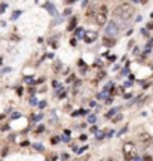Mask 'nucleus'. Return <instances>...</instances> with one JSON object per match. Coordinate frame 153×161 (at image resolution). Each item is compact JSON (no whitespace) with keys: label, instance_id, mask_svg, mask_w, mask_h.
I'll return each instance as SVG.
<instances>
[{"label":"nucleus","instance_id":"f257e3e1","mask_svg":"<svg viewBox=\"0 0 153 161\" xmlns=\"http://www.w3.org/2000/svg\"><path fill=\"white\" fill-rule=\"evenodd\" d=\"M114 17L116 18H120V20H123V21H126V20H129L131 17H132V14H134V8L129 5V3H120L116 9H114Z\"/></svg>","mask_w":153,"mask_h":161},{"label":"nucleus","instance_id":"f03ea898","mask_svg":"<svg viewBox=\"0 0 153 161\" xmlns=\"http://www.w3.org/2000/svg\"><path fill=\"white\" fill-rule=\"evenodd\" d=\"M122 149H123V158L126 161L134 160V157H135V145L132 142H125Z\"/></svg>","mask_w":153,"mask_h":161},{"label":"nucleus","instance_id":"7ed1b4c3","mask_svg":"<svg viewBox=\"0 0 153 161\" xmlns=\"http://www.w3.org/2000/svg\"><path fill=\"white\" fill-rule=\"evenodd\" d=\"M117 33H119V26L114 21H109L107 26H106V35H107V37H114Z\"/></svg>","mask_w":153,"mask_h":161},{"label":"nucleus","instance_id":"20e7f679","mask_svg":"<svg viewBox=\"0 0 153 161\" xmlns=\"http://www.w3.org/2000/svg\"><path fill=\"white\" fill-rule=\"evenodd\" d=\"M97 36L98 35L95 32H86L85 36H83V40H85V43H92V42L97 40Z\"/></svg>","mask_w":153,"mask_h":161},{"label":"nucleus","instance_id":"39448f33","mask_svg":"<svg viewBox=\"0 0 153 161\" xmlns=\"http://www.w3.org/2000/svg\"><path fill=\"white\" fill-rule=\"evenodd\" d=\"M106 23H107V15L97 12V14H95V24H97V26H104Z\"/></svg>","mask_w":153,"mask_h":161},{"label":"nucleus","instance_id":"423d86ee","mask_svg":"<svg viewBox=\"0 0 153 161\" xmlns=\"http://www.w3.org/2000/svg\"><path fill=\"white\" fill-rule=\"evenodd\" d=\"M140 140H141V143L143 145H149L150 142H152V136L149 134V133H140Z\"/></svg>","mask_w":153,"mask_h":161},{"label":"nucleus","instance_id":"0eeeda50","mask_svg":"<svg viewBox=\"0 0 153 161\" xmlns=\"http://www.w3.org/2000/svg\"><path fill=\"white\" fill-rule=\"evenodd\" d=\"M45 8L48 9V12L51 14V15H57V9H55V5L52 3V2H48V3H45Z\"/></svg>","mask_w":153,"mask_h":161},{"label":"nucleus","instance_id":"6e6552de","mask_svg":"<svg viewBox=\"0 0 153 161\" xmlns=\"http://www.w3.org/2000/svg\"><path fill=\"white\" fill-rule=\"evenodd\" d=\"M103 43H104V46H107V48H111V46L116 43V40H114L113 37H107V36H106V37L103 39Z\"/></svg>","mask_w":153,"mask_h":161},{"label":"nucleus","instance_id":"1a4fd4ad","mask_svg":"<svg viewBox=\"0 0 153 161\" xmlns=\"http://www.w3.org/2000/svg\"><path fill=\"white\" fill-rule=\"evenodd\" d=\"M117 110H119V107H113V109H110V110H109V112L106 113V118L109 119V118H111V116H116Z\"/></svg>","mask_w":153,"mask_h":161},{"label":"nucleus","instance_id":"9d476101","mask_svg":"<svg viewBox=\"0 0 153 161\" xmlns=\"http://www.w3.org/2000/svg\"><path fill=\"white\" fill-rule=\"evenodd\" d=\"M76 23H77V18H76V17H73V18H71V21H70V24H68V27H67V30H68V32H71L73 29H76Z\"/></svg>","mask_w":153,"mask_h":161},{"label":"nucleus","instance_id":"9b49d317","mask_svg":"<svg viewBox=\"0 0 153 161\" xmlns=\"http://www.w3.org/2000/svg\"><path fill=\"white\" fill-rule=\"evenodd\" d=\"M88 113H89V110H86V109H80V110L73 112L71 115H73V116H79V115H88Z\"/></svg>","mask_w":153,"mask_h":161},{"label":"nucleus","instance_id":"f8f14e48","mask_svg":"<svg viewBox=\"0 0 153 161\" xmlns=\"http://www.w3.org/2000/svg\"><path fill=\"white\" fill-rule=\"evenodd\" d=\"M42 118H43V115H33L31 116V121L33 122H39V121H42Z\"/></svg>","mask_w":153,"mask_h":161},{"label":"nucleus","instance_id":"ddd939ff","mask_svg":"<svg viewBox=\"0 0 153 161\" xmlns=\"http://www.w3.org/2000/svg\"><path fill=\"white\" fill-rule=\"evenodd\" d=\"M34 149L39 151V152H43V151H45V146L40 145V143H34Z\"/></svg>","mask_w":153,"mask_h":161},{"label":"nucleus","instance_id":"4468645a","mask_svg":"<svg viewBox=\"0 0 153 161\" xmlns=\"http://www.w3.org/2000/svg\"><path fill=\"white\" fill-rule=\"evenodd\" d=\"M106 136H107V134H106L104 131H98V133H97V140H103Z\"/></svg>","mask_w":153,"mask_h":161},{"label":"nucleus","instance_id":"2eb2a0df","mask_svg":"<svg viewBox=\"0 0 153 161\" xmlns=\"http://www.w3.org/2000/svg\"><path fill=\"white\" fill-rule=\"evenodd\" d=\"M57 94H58V99H64V97H66V91H64L63 88H60Z\"/></svg>","mask_w":153,"mask_h":161},{"label":"nucleus","instance_id":"dca6fc26","mask_svg":"<svg viewBox=\"0 0 153 161\" xmlns=\"http://www.w3.org/2000/svg\"><path fill=\"white\" fill-rule=\"evenodd\" d=\"M60 142H61V137H58V136H55V137L51 139V143H52V145H57V143H60Z\"/></svg>","mask_w":153,"mask_h":161},{"label":"nucleus","instance_id":"f3484780","mask_svg":"<svg viewBox=\"0 0 153 161\" xmlns=\"http://www.w3.org/2000/svg\"><path fill=\"white\" fill-rule=\"evenodd\" d=\"M100 14L107 15V6H106V5H101V6H100Z\"/></svg>","mask_w":153,"mask_h":161},{"label":"nucleus","instance_id":"a211bd4d","mask_svg":"<svg viewBox=\"0 0 153 161\" xmlns=\"http://www.w3.org/2000/svg\"><path fill=\"white\" fill-rule=\"evenodd\" d=\"M21 14H23V11H15V12L12 14V17H11V18H12V20H17V18L21 15Z\"/></svg>","mask_w":153,"mask_h":161},{"label":"nucleus","instance_id":"6ab92c4d","mask_svg":"<svg viewBox=\"0 0 153 161\" xmlns=\"http://www.w3.org/2000/svg\"><path fill=\"white\" fill-rule=\"evenodd\" d=\"M18 118H21V113H20V112H14V113L11 115V119H18Z\"/></svg>","mask_w":153,"mask_h":161},{"label":"nucleus","instance_id":"aec40b11","mask_svg":"<svg viewBox=\"0 0 153 161\" xmlns=\"http://www.w3.org/2000/svg\"><path fill=\"white\" fill-rule=\"evenodd\" d=\"M95 121H97V116H95V115H89V118H88V122H91V124H95Z\"/></svg>","mask_w":153,"mask_h":161},{"label":"nucleus","instance_id":"412c9836","mask_svg":"<svg viewBox=\"0 0 153 161\" xmlns=\"http://www.w3.org/2000/svg\"><path fill=\"white\" fill-rule=\"evenodd\" d=\"M6 8H8V3H0V14H3Z\"/></svg>","mask_w":153,"mask_h":161},{"label":"nucleus","instance_id":"4be33fe9","mask_svg":"<svg viewBox=\"0 0 153 161\" xmlns=\"http://www.w3.org/2000/svg\"><path fill=\"white\" fill-rule=\"evenodd\" d=\"M45 106H46V101H45V100L39 101V104H37V107H39V109H45Z\"/></svg>","mask_w":153,"mask_h":161},{"label":"nucleus","instance_id":"5701e85b","mask_svg":"<svg viewBox=\"0 0 153 161\" xmlns=\"http://www.w3.org/2000/svg\"><path fill=\"white\" fill-rule=\"evenodd\" d=\"M43 131H45V125H39V127H37V130H36V133H37V134H40V133H43Z\"/></svg>","mask_w":153,"mask_h":161},{"label":"nucleus","instance_id":"b1692460","mask_svg":"<svg viewBox=\"0 0 153 161\" xmlns=\"http://www.w3.org/2000/svg\"><path fill=\"white\" fill-rule=\"evenodd\" d=\"M82 32H83V29H82V27H77V29H76V32H74V35H76V36H80V35H82Z\"/></svg>","mask_w":153,"mask_h":161},{"label":"nucleus","instance_id":"393cba45","mask_svg":"<svg viewBox=\"0 0 153 161\" xmlns=\"http://www.w3.org/2000/svg\"><path fill=\"white\" fill-rule=\"evenodd\" d=\"M94 66H95V67H103V61H101V60H95Z\"/></svg>","mask_w":153,"mask_h":161},{"label":"nucleus","instance_id":"a878e982","mask_svg":"<svg viewBox=\"0 0 153 161\" xmlns=\"http://www.w3.org/2000/svg\"><path fill=\"white\" fill-rule=\"evenodd\" d=\"M104 76H106V72H103V70H101V72L97 75V81H98V79H103Z\"/></svg>","mask_w":153,"mask_h":161},{"label":"nucleus","instance_id":"bb28decb","mask_svg":"<svg viewBox=\"0 0 153 161\" xmlns=\"http://www.w3.org/2000/svg\"><path fill=\"white\" fill-rule=\"evenodd\" d=\"M52 87H54V88H58V90L61 88V85H60V82H58V81H54V82H52Z\"/></svg>","mask_w":153,"mask_h":161},{"label":"nucleus","instance_id":"cd10ccee","mask_svg":"<svg viewBox=\"0 0 153 161\" xmlns=\"http://www.w3.org/2000/svg\"><path fill=\"white\" fill-rule=\"evenodd\" d=\"M122 118H123V116H122V115H116V116H114V118H113V122H119V121H120V119H122Z\"/></svg>","mask_w":153,"mask_h":161},{"label":"nucleus","instance_id":"c85d7f7f","mask_svg":"<svg viewBox=\"0 0 153 161\" xmlns=\"http://www.w3.org/2000/svg\"><path fill=\"white\" fill-rule=\"evenodd\" d=\"M126 131H128V127H125V128H122V130H120V131L117 133V136H122V134H125Z\"/></svg>","mask_w":153,"mask_h":161},{"label":"nucleus","instance_id":"c756f323","mask_svg":"<svg viewBox=\"0 0 153 161\" xmlns=\"http://www.w3.org/2000/svg\"><path fill=\"white\" fill-rule=\"evenodd\" d=\"M141 35H143L144 37H147V36H149V32H147L146 29H141Z\"/></svg>","mask_w":153,"mask_h":161},{"label":"nucleus","instance_id":"7c9ffc66","mask_svg":"<svg viewBox=\"0 0 153 161\" xmlns=\"http://www.w3.org/2000/svg\"><path fill=\"white\" fill-rule=\"evenodd\" d=\"M131 97H132V93H125V94H123V99H126V100L131 99Z\"/></svg>","mask_w":153,"mask_h":161},{"label":"nucleus","instance_id":"2f4dec72","mask_svg":"<svg viewBox=\"0 0 153 161\" xmlns=\"http://www.w3.org/2000/svg\"><path fill=\"white\" fill-rule=\"evenodd\" d=\"M30 103H31V104H39V103H37V99H36V97H31V99H30Z\"/></svg>","mask_w":153,"mask_h":161},{"label":"nucleus","instance_id":"473e14b6","mask_svg":"<svg viewBox=\"0 0 153 161\" xmlns=\"http://www.w3.org/2000/svg\"><path fill=\"white\" fill-rule=\"evenodd\" d=\"M109 61H110V63L116 61V55H109Z\"/></svg>","mask_w":153,"mask_h":161},{"label":"nucleus","instance_id":"72a5a7b5","mask_svg":"<svg viewBox=\"0 0 153 161\" xmlns=\"http://www.w3.org/2000/svg\"><path fill=\"white\" fill-rule=\"evenodd\" d=\"M98 131H100V130H98V128H97V127H95V125H94V127H92V128H91V133H94V134H97V133H98Z\"/></svg>","mask_w":153,"mask_h":161},{"label":"nucleus","instance_id":"f704fd0d","mask_svg":"<svg viewBox=\"0 0 153 161\" xmlns=\"http://www.w3.org/2000/svg\"><path fill=\"white\" fill-rule=\"evenodd\" d=\"M61 140L63 142H70V137L68 136H61Z\"/></svg>","mask_w":153,"mask_h":161},{"label":"nucleus","instance_id":"c9c22d12","mask_svg":"<svg viewBox=\"0 0 153 161\" xmlns=\"http://www.w3.org/2000/svg\"><path fill=\"white\" fill-rule=\"evenodd\" d=\"M11 70H12V69H11V67H5V69H3V70H2V73H9V72H11Z\"/></svg>","mask_w":153,"mask_h":161},{"label":"nucleus","instance_id":"e433bc0d","mask_svg":"<svg viewBox=\"0 0 153 161\" xmlns=\"http://www.w3.org/2000/svg\"><path fill=\"white\" fill-rule=\"evenodd\" d=\"M79 139H80L82 142H86V139H88V137H86V134H80V137H79Z\"/></svg>","mask_w":153,"mask_h":161},{"label":"nucleus","instance_id":"4c0bfd02","mask_svg":"<svg viewBox=\"0 0 153 161\" xmlns=\"http://www.w3.org/2000/svg\"><path fill=\"white\" fill-rule=\"evenodd\" d=\"M30 145V142L28 140H24V142H21V146H28Z\"/></svg>","mask_w":153,"mask_h":161},{"label":"nucleus","instance_id":"58836bf2","mask_svg":"<svg viewBox=\"0 0 153 161\" xmlns=\"http://www.w3.org/2000/svg\"><path fill=\"white\" fill-rule=\"evenodd\" d=\"M73 81H74V75H70V76H68V81H67V82H73Z\"/></svg>","mask_w":153,"mask_h":161},{"label":"nucleus","instance_id":"ea45409f","mask_svg":"<svg viewBox=\"0 0 153 161\" xmlns=\"http://www.w3.org/2000/svg\"><path fill=\"white\" fill-rule=\"evenodd\" d=\"M111 101H113V99H111V97H106V103H107V104H109V103H111Z\"/></svg>","mask_w":153,"mask_h":161},{"label":"nucleus","instance_id":"a19ab883","mask_svg":"<svg viewBox=\"0 0 153 161\" xmlns=\"http://www.w3.org/2000/svg\"><path fill=\"white\" fill-rule=\"evenodd\" d=\"M150 46H153V39H150V40H149V43H147V49H149Z\"/></svg>","mask_w":153,"mask_h":161},{"label":"nucleus","instance_id":"79ce46f5","mask_svg":"<svg viewBox=\"0 0 153 161\" xmlns=\"http://www.w3.org/2000/svg\"><path fill=\"white\" fill-rule=\"evenodd\" d=\"M70 14H71V9H66L64 11V15H70Z\"/></svg>","mask_w":153,"mask_h":161},{"label":"nucleus","instance_id":"37998d69","mask_svg":"<svg viewBox=\"0 0 153 161\" xmlns=\"http://www.w3.org/2000/svg\"><path fill=\"white\" fill-rule=\"evenodd\" d=\"M70 45H71V46H76V39H71V40H70Z\"/></svg>","mask_w":153,"mask_h":161},{"label":"nucleus","instance_id":"c03bdc74","mask_svg":"<svg viewBox=\"0 0 153 161\" xmlns=\"http://www.w3.org/2000/svg\"><path fill=\"white\" fill-rule=\"evenodd\" d=\"M70 134H71L70 130H64V136H70Z\"/></svg>","mask_w":153,"mask_h":161},{"label":"nucleus","instance_id":"a18cd8bd","mask_svg":"<svg viewBox=\"0 0 153 161\" xmlns=\"http://www.w3.org/2000/svg\"><path fill=\"white\" fill-rule=\"evenodd\" d=\"M113 134H114V131H113V130H111V131H109V133H107V137H111V136H113Z\"/></svg>","mask_w":153,"mask_h":161},{"label":"nucleus","instance_id":"49530a36","mask_svg":"<svg viewBox=\"0 0 153 161\" xmlns=\"http://www.w3.org/2000/svg\"><path fill=\"white\" fill-rule=\"evenodd\" d=\"M85 149H86V146H85V148H80V149L77 151V154H82V152H85Z\"/></svg>","mask_w":153,"mask_h":161},{"label":"nucleus","instance_id":"de8ad7c7","mask_svg":"<svg viewBox=\"0 0 153 161\" xmlns=\"http://www.w3.org/2000/svg\"><path fill=\"white\" fill-rule=\"evenodd\" d=\"M147 29L152 30V29H153V23H149V24H147Z\"/></svg>","mask_w":153,"mask_h":161},{"label":"nucleus","instance_id":"09e8293b","mask_svg":"<svg viewBox=\"0 0 153 161\" xmlns=\"http://www.w3.org/2000/svg\"><path fill=\"white\" fill-rule=\"evenodd\" d=\"M132 161H143V160H141V158H140V157H137V155H135V157H134V160H132Z\"/></svg>","mask_w":153,"mask_h":161},{"label":"nucleus","instance_id":"8fccbe9b","mask_svg":"<svg viewBox=\"0 0 153 161\" xmlns=\"http://www.w3.org/2000/svg\"><path fill=\"white\" fill-rule=\"evenodd\" d=\"M131 85H132V82H125V87H126V88H129Z\"/></svg>","mask_w":153,"mask_h":161},{"label":"nucleus","instance_id":"3c124183","mask_svg":"<svg viewBox=\"0 0 153 161\" xmlns=\"http://www.w3.org/2000/svg\"><path fill=\"white\" fill-rule=\"evenodd\" d=\"M89 106H92V107H97V103H95V101H91V103H89Z\"/></svg>","mask_w":153,"mask_h":161},{"label":"nucleus","instance_id":"603ef678","mask_svg":"<svg viewBox=\"0 0 153 161\" xmlns=\"http://www.w3.org/2000/svg\"><path fill=\"white\" fill-rule=\"evenodd\" d=\"M67 158H68V155L66 152H63V160H67Z\"/></svg>","mask_w":153,"mask_h":161},{"label":"nucleus","instance_id":"864d4df0","mask_svg":"<svg viewBox=\"0 0 153 161\" xmlns=\"http://www.w3.org/2000/svg\"><path fill=\"white\" fill-rule=\"evenodd\" d=\"M106 161H117V160H116V158H113V157H110V158H107Z\"/></svg>","mask_w":153,"mask_h":161},{"label":"nucleus","instance_id":"5fc2aeb1","mask_svg":"<svg viewBox=\"0 0 153 161\" xmlns=\"http://www.w3.org/2000/svg\"><path fill=\"white\" fill-rule=\"evenodd\" d=\"M18 96H23V88H18Z\"/></svg>","mask_w":153,"mask_h":161},{"label":"nucleus","instance_id":"6e6d98bb","mask_svg":"<svg viewBox=\"0 0 153 161\" xmlns=\"http://www.w3.org/2000/svg\"><path fill=\"white\" fill-rule=\"evenodd\" d=\"M3 118H5V115H0V121H2Z\"/></svg>","mask_w":153,"mask_h":161},{"label":"nucleus","instance_id":"4d7b16f0","mask_svg":"<svg viewBox=\"0 0 153 161\" xmlns=\"http://www.w3.org/2000/svg\"><path fill=\"white\" fill-rule=\"evenodd\" d=\"M3 63V58H0V64H2Z\"/></svg>","mask_w":153,"mask_h":161}]
</instances>
